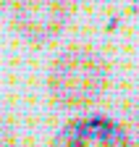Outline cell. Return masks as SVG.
<instances>
[{
    "instance_id": "cell-1",
    "label": "cell",
    "mask_w": 139,
    "mask_h": 147,
    "mask_svg": "<svg viewBox=\"0 0 139 147\" xmlns=\"http://www.w3.org/2000/svg\"><path fill=\"white\" fill-rule=\"evenodd\" d=\"M108 84L105 58L84 45L68 47L50 68V95L63 108H84L95 102Z\"/></svg>"
},
{
    "instance_id": "cell-2",
    "label": "cell",
    "mask_w": 139,
    "mask_h": 147,
    "mask_svg": "<svg viewBox=\"0 0 139 147\" xmlns=\"http://www.w3.org/2000/svg\"><path fill=\"white\" fill-rule=\"evenodd\" d=\"M71 0H16L13 26L29 42H50L71 18Z\"/></svg>"
},
{
    "instance_id": "cell-3",
    "label": "cell",
    "mask_w": 139,
    "mask_h": 147,
    "mask_svg": "<svg viewBox=\"0 0 139 147\" xmlns=\"http://www.w3.org/2000/svg\"><path fill=\"white\" fill-rule=\"evenodd\" d=\"M53 147H134L124 126L105 116L74 118L53 139Z\"/></svg>"
},
{
    "instance_id": "cell-4",
    "label": "cell",
    "mask_w": 139,
    "mask_h": 147,
    "mask_svg": "<svg viewBox=\"0 0 139 147\" xmlns=\"http://www.w3.org/2000/svg\"><path fill=\"white\" fill-rule=\"evenodd\" d=\"M0 147H16L13 142V131H11V126L0 118Z\"/></svg>"
},
{
    "instance_id": "cell-5",
    "label": "cell",
    "mask_w": 139,
    "mask_h": 147,
    "mask_svg": "<svg viewBox=\"0 0 139 147\" xmlns=\"http://www.w3.org/2000/svg\"><path fill=\"white\" fill-rule=\"evenodd\" d=\"M131 5H134V11H136V16H139V0H131Z\"/></svg>"
},
{
    "instance_id": "cell-6",
    "label": "cell",
    "mask_w": 139,
    "mask_h": 147,
    "mask_svg": "<svg viewBox=\"0 0 139 147\" xmlns=\"http://www.w3.org/2000/svg\"><path fill=\"white\" fill-rule=\"evenodd\" d=\"M5 3H8V0H0V11H3V8H5Z\"/></svg>"
}]
</instances>
